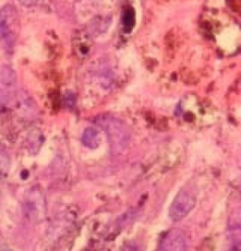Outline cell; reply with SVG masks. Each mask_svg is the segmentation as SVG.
<instances>
[{
	"label": "cell",
	"instance_id": "obj_4",
	"mask_svg": "<svg viewBox=\"0 0 241 251\" xmlns=\"http://www.w3.org/2000/svg\"><path fill=\"white\" fill-rule=\"evenodd\" d=\"M16 74L10 66H2L0 69V102L7 103L16 97Z\"/></svg>",
	"mask_w": 241,
	"mask_h": 251
},
{
	"label": "cell",
	"instance_id": "obj_3",
	"mask_svg": "<svg viewBox=\"0 0 241 251\" xmlns=\"http://www.w3.org/2000/svg\"><path fill=\"white\" fill-rule=\"evenodd\" d=\"M196 203L197 196L195 190L190 187H184L172 201L169 209V217L172 221H180L194 209Z\"/></svg>",
	"mask_w": 241,
	"mask_h": 251
},
{
	"label": "cell",
	"instance_id": "obj_1",
	"mask_svg": "<svg viewBox=\"0 0 241 251\" xmlns=\"http://www.w3.org/2000/svg\"><path fill=\"white\" fill-rule=\"evenodd\" d=\"M20 33V16L12 4L0 9V44L9 55H12Z\"/></svg>",
	"mask_w": 241,
	"mask_h": 251
},
{
	"label": "cell",
	"instance_id": "obj_7",
	"mask_svg": "<svg viewBox=\"0 0 241 251\" xmlns=\"http://www.w3.org/2000/svg\"><path fill=\"white\" fill-rule=\"evenodd\" d=\"M230 229H238L241 228V210L233 213L229 219Z\"/></svg>",
	"mask_w": 241,
	"mask_h": 251
},
{
	"label": "cell",
	"instance_id": "obj_8",
	"mask_svg": "<svg viewBox=\"0 0 241 251\" xmlns=\"http://www.w3.org/2000/svg\"><path fill=\"white\" fill-rule=\"evenodd\" d=\"M9 167V158L8 155L6 153V151H4V149L1 147L0 145V173L4 174L7 172Z\"/></svg>",
	"mask_w": 241,
	"mask_h": 251
},
{
	"label": "cell",
	"instance_id": "obj_6",
	"mask_svg": "<svg viewBox=\"0 0 241 251\" xmlns=\"http://www.w3.org/2000/svg\"><path fill=\"white\" fill-rule=\"evenodd\" d=\"M100 137L99 133L94 128H88L82 136V143L90 149H96L99 146Z\"/></svg>",
	"mask_w": 241,
	"mask_h": 251
},
{
	"label": "cell",
	"instance_id": "obj_2",
	"mask_svg": "<svg viewBox=\"0 0 241 251\" xmlns=\"http://www.w3.org/2000/svg\"><path fill=\"white\" fill-rule=\"evenodd\" d=\"M98 125L106 131L113 154H119L127 148L131 134L123 122L112 116L105 115L98 119Z\"/></svg>",
	"mask_w": 241,
	"mask_h": 251
},
{
	"label": "cell",
	"instance_id": "obj_9",
	"mask_svg": "<svg viewBox=\"0 0 241 251\" xmlns=\"http://www.w3.org/2000/svg\"><path fill=\"white\" fill-rule=\"evenodd\" d=\"M19 3L26 7V8H31V7H34L37 4L40 3L41 0H18Z\"/></svg>",
	"mask_w": 241,
	"mask_h": 251
},
{
	"label": "cell",
	"instance_id": "obj_5",
	"mask_svg": "<svg viewBox=\"0 0 241 251\" xmlns=\"http://www.w3.org/2000/svg\"><path fill=\"white\" fill-rule=\"evenodd\" d=\"M187 249V240L184 233L178 229L169 231L161 240V251H186Z\"/></svg>",
	"mask_w": 241,
	"mask_h": 251
}]
</instances>
